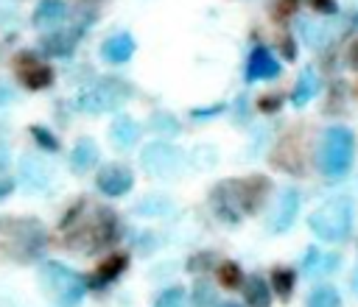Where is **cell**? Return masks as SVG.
<instances>
[{
	"label": "cell",
	"instance_id": "6da1fadb",
	"mask_svg": "<svg viewBox=\"0 0 358 307\" xmlns=\"http://www.w3.org/2000/svg\"><path fill=\"white\" fill-rule=\"evenodd\" d=\"M115 240H117V218L109 207H98L95 215L87 223H76L64 237L67 248L87 251V254H92L98 248H106Z\"/></svg>",
	"mask_w": 358,
	"mask_h": 307
},
{
	"label": "cell",
	"instance_id": "7a4b0ae2",
	"mask_svg": "<svg viewBox=\"0 0 358 307\" xmlns=\"http://www.w3.org/2000/svg\"><path fill=\"white\" fill-rule=\"evenodd\" d=\"M3 246L8 257L20 262H31L45 248V229L34 218H14L3 226Z\"/></svg>",
	"mask_w": 358,
	"mask_h": 307
},
{
	"label": "cell",
	"instance_id": "3957f363",
	"mask_svg": "<svg viewBox=\"0 0 358 307\" xmlns=\"http://www.w3.org/2000/svg\"><path fill=\"white\" fill-rule=\"evenodd\" d=\"M308 226L316 237L327 240V243H338L350 234V226H352V204L347 198H330L324 201L310 218H308Z\"/></svg>",
	"mask_w": 358,
	"mask_h": 307
},
{
	"label": "cell",
	"instance_id": "277c9868",
	"mask_svg": "<svg viewBox=\"0 0 358 307\" xmlns=\"http://www.w3.org/2000/svg\"><path fill=\"white\" fill-rule=\"evenodd\" d=\"M355 154V137L344 126H330L322 137V151H319V167L327 176H341L350 170Z\"/></svg>",
	"mask_w": 358,
	"mask_h": 307
},
{
	"label": "cell",
	"instance_id": "5b68a950",
	"mask_svg": "<svg viewBox=\"0 0 358 307\" xmlns=\"http://www.w3.org/2000/svg\"><path fill=\"white\" fill-rule=\"evenodd\" d=\"M39 282H42V290L62 307H73L84 296V282L62 262H45L39 271Z\"/></svg>",
	"mask_w": 358,
	"mask_h": 307
},
{
	"label": "cell",
	"instance_id": "8992f818",
	"mask_svg": "<svg viewBox=\"0 0 358 307\" xmlns=\"http://www.w3.org/2000/svg\"><path fill=\"white\" fill-rule=\"evenodd\" d=\"M143 167L157 179H176L185 170V154L171 142H148L140 154Z\"/></svg>",
	"mask_w": 358,
	"mask_h": 307
},
{
	"label": "cell",
	"instance_id": "52a82bcc",
	"mask_svg": "<svg viewBox=\"0 0 358 307\" xmlns=\"http://www.w3.org/2000/svg\"><path fill=\"white\" fill-rule=\"evenodd\" d=\"M129 95H131L129 84H123L120 78H106V81H101L98 87H92L90 92H84L78 98V109H84V112H109V109H117Z\"/></svg>",
	"mask_w": 358,
	"mask_h": 307
},
{
	"label": "cell",
	"instance_id": "ba28073f",
	"mask_svg": "<svg viewBox=\"0 0 358 307\" xmlns=\"http://www.w3.org/2000/svg\"><path fill=\"white\" fill-rule=\"evenodd\" d=\"M14 67H17L20 81H22L28 89H45V87H50V81H53V70H50L48 64H42L31 50H22V53L17 56V61H14Z\"/></svg>",
	"mask_w": 358,
	"mask_h": 307
},
{
	"label": "cell",
	"instance_id": "9c48e42d",
	"mask_svg": "<svg viewBox=\"0 0 358 307\" xmlns=\"http://www.w3.org/2000/svg\"><path fill=\"white\" fill-rule=\"evenodd\" d=\"M232 187H235L238 207L243 212H257V207H263V201L268 195L271 181L266 176H249V179H241V181H232Z\"/></svg>",
	"mask_w": 358,
	"mask_h": 307
},
{
	"label": "cell",
	"instance_id": "30bf717a",
	"mask_svg": "<svg viewBox=\"0 0 358 307\" xmlns=\"http://www.w3.org/2000/svg\"><path fill=\"white\" fill-rule=\"evenodd\" d=\"M98 190L101 193H106V195H123V193H129L131 190V184H134V173L126 167V165H120V162H112V165H103L101 170H98Z\"/></svg>",
	"mask_w": 358,
	"mask_h": 307
},
{
	"label": "cell",
	"instance_id": "8fae6325",
	"mask_svg": "<svg viewBox=\"0 0 358 307\" xmlns=\"http://www.w3.org/2000/svg\"><path fill=\"white\" fill-rule=\"evenodd\" d=\"M296 212H299V193L296 190H282L277 204H274V212L268 218V232L271 234H282L294 226L296 220Z\"/></svg>",
	"mask_w": 358,
	"mask_h": 307
},
{
	"label": "cell",
	"instance_id": "7c38bea8",
	"mask_svg": "<svg viewBox=\"0 0 358 307\" xmlns=\"http://www.w3.org/2000/svg\"><path fill=\"white\" fill-rule=\"evenodd\" d=\"M280 75V61L266 50V47H255L246 64V78L249 81H268Z\"/></svg>",
	"mask_w": 358,
	"mask_h": 307
},
{
	"label": "cell",
	"instance_id": "4fadbf2b",
	"mask_svg": "<svg viewBox=\"0 0 358 307\" xmlns=\"http://www.w3.org/2000/svg\"><path fill=\"white\" fill-rule=\"evenodd\" d=\"M271 162H274V167H280V170L302 173V167H305V165H302V148H299V142L294 140V134H288V137L277 145Z\"/></svg>",
	"mask_w": 358,
	"mask_h": 307
},
{
	"label": "cell",
	"instance_id": "5bb4252c",
	"mask_svg": "<svg viewBox=\"0 0 358 307\" xmlns=\"http://www.w3.org/2000/svg\"><path fill=\"white\" fill-rule=\"evenodd\" d=\"M210 204H213V209H215V215H218L221 220H227V223H238V212H235V209H241V207H238L232 181L218 184L215 193L210 195Z\"/></svg>",
	"mask_w": 358,
	"mask_h": 307
},
{
	"label": "cell",
	"instance_id": "9a60e30c",
	"mask_svg": "<svg viewBox=\"0 0 358 307\" xmlns=\"http://www.w3.org/2000/svg\"><path fill=\"white\" fill-rule=\"evenodd\" d=\"M338 265V257L336 254H322L319 248H308L305 257H302V274L308 279H316V276H324L330 271H336Z\"/></svg>",
	"mask_w": 358,
	"mask_h": 307
},
{
	"label": "cell",
	"instance_id": "2e32d148",
	"mask_svg": "<svg viewBox=\"0 0 358 307\" xmlns=\"http://www.w3.org/2000/svg\"><path fill=\"white\" fill-rule=\"evenodd\" d=\"M20 179L28 190H45L48 181H50V173L45 167L42 159H34V156H22V165H20Z\"/></svg>",
	"mask_w": 358,
	"mask_h": 307
},
{
	"label": "cell",
	"instance_id": "e0dca14e",
	"mask_svg": "<svg viewBox=\"0 0 358 307\" xmlns=\"http://www.w3.org/2000/svg\"><path fill=\"white\" fill-rule=\"evenodd\" d=\"M131 53H134V39H131L129 33H115V36H109V39L101 45V56H103L106 61H115V64L129 61Z\"/></svg>",
	"mask_w": 358,
	"mask_h": 307
},
{
	"label": "cell",
	"instance_id": "ac0fdd59",
	"mask_svg": "<svg viewBox=\"0 0 358 307\" xmlns=\"http://www.w3.org/2000/svg\"><path fill=\"white\" fill-rule=\"evenodd\" d=\"M109 140L115 148H131L140 140V126L131 117H117L109 126Z\"/></svg>",
	"mask_w": 358,
	"mask_h": 307
},
{
	"label": "cell",
	"instance_id": "d6986e66",
	"mask_svg": "<svg viewBox=\"0 0 358 307\" xmlns=\"http://www.w3.org/2000/svg\"><path fill=\"white\" fill-rule=\"evenodd\" d=\"M243 299L249 307H268L271 304V290H268V282L263 276H249L243 279Z\"/></svg>",
	"mask_w": 358,
	"mask_h": 307
},
{
	"label": "cell",
	"instance_id": "ffe728a7",
	"mask_svg": "<svg viewBox=\"0 0 358 307\" xmlns=\"http://www.w3.org/2000/svg\"><path fill=\"white\" fill-rule=\"evenodd\" d=\"M70 165L76 173H84L90 170L92 165H98V148L92 140H78L76 148H73V156H70Z\"/></svg>",
	"mask_w": 358,
	"mask_h": 307
},
{
	"label": "cell",
	"instance_id": "44dd1931",
	"mask_svg": "<svg viewBox=\"0 0 358 307\" xmlns=\"http://www.w3.org/2000/svg\"><path fill=\"white\" fill-rule=\"evenodd\" d=\"M316 92H319V75L308 67V70H302V75L296 78V87H294V92H291V100H294L296 106H302V103H308L310 98H316Z\"/></svg>",
	"mask_w": 358,
	"mask_h": 307
},
{
	"label": "cell",
	"instance_id": "7402d4cb",
	"mask_svg": "<svg viewBox=\"0 0 358 307\" xmlns=\"http://www.w3.org/2000/svg\"><path fill=\"white\" fill-rule=\"evenodd\" d=\"M126 265H129V257H126V254H112V257H106V260L98 265L92 285H106V282H112L115 276H120V274L126 271Z\"/></svg>",
	"mask_w": 358,
	"mask_h": 307
},
{
	"label": "cell",
	"instance_id": "603a6c76",
	"mask_svg": "<svg viewBox=\"0 0 358 307\" xmlns=\"http://www.w3.org/2000/svg\"><path fill=\"white\" fill-rule=\"evenodd\" d=\"M62 20H64V3H59V0L42 3V6L36 8V14H34V22H36L39 28H53V25L62 22Z\"/></svg>",
	"mask_w": 358,
	"mask_h": 307
},
{
	"label": "cell",
	"instance_id": "cb8c5ba5",
	"mask_svg": "<svg viewBox=\"0 0 358 307\" xmlns=\"http://www.w3.org/2000/svg\"><path fill=\"white\" fill-rule=\"evenodd\" d=\"M171 207H173V201L165 198V195H145V198L137 204V212H140V215H168Z\"/></svg>",
	"mask_w": 358,
	"mask_h": 307
},
{
	"label": "cell",
	"instance_id": "d4e9b609",
	"mask_svg": "<svg viewBox=\"0 0 358 307\" xmlns=\"http://www.w3.org/2000/svg\"><path fill=\"white\" fill-rule=\"evenodd\" d=\"M294 282H296L294 271H288V268H274L271 271V287L280 293V299H288L294 293Z\"/></svg>",
	"mask_w": 358,
	"mask_h": 307
},
{
	"label": "cell",
	"instance_id": "484cf974",
	"mask_svg": "<svg viewBox=\"0 0 358 307\" xmlns=\"http://www.w3.org/2000/svg\"><path fill=\"white\" fill-rule=\"evenodd\" d=\"M308 307H341V299H338V293L330 285H322V287H316L310 293Z\"/></svg>",
	"mask_w": 358,
	"mask_h": 307
},
{
	"label": "cell",
	"instance_id": "4316f807",
	"mask_svg": "<svg viewBox=\"0 0 358 307\" xmlns=\"http://www.w3.org/2000/svg\"><path fill=\"white\" fill-rule=\"evenodd\" d=\"M42 47H45L50 56H67L70 47H73V36H67V33H50V36H45Z\"/></svg>",
	"mask_w": 358,
	"mask_h": 307
},
{
	"label": "cell",
	"instance_id": "83f0119b",
	"mask_svg": "<svg viewBox=\"0 0 358 307\" xmlns=\"http://www.w3.org/2000/svg\"><path fill=\"white\" fill-rule=\"evenodd\" d=\"M218 282H221L224 287L235 290V287L243 285V274H241V268H238L235 262H221V265H218Z\"/></svg>",
	"mask_w": 358,
	"mask_h": 307
},
{
	"label": "cell",
	"instance_id": "f1b7e54d",
	"mask_svg": "<svg viewBox=\"0 0 358 307\" xmlns=\"http://www.w3.org/2000/svg\"><path fill=\"white\" fill-rule=\"evenodd\" d=\"M154 307H187V293L182 287H168L157 296Z\"/></svg>",
	"mask_w": 358,
	"mask_h": 307
},
{
	"label": "cell",
	"instance_id": "f546056e",
	"mask_svg": "<svg viewBox=\"0 0 358 307\" xmlns=\"http://www.w3.org/2000/svg\"><path fill=\"white\" fill-rule=\"evenodd\" d=\"M299 31H302V39H305L310 47H322V45L327 42V28H322V25H316V22H302Z\"/></svg>",
	"mask_w": 358,
	"mask_h": 307
},
{
	"label": "cell",
	"instance_id": "4dcf8cb0",
	"mask_svg": "<svg viewBox=\"0 0 358 307\" xmlns=\"http://www.w3.org/2000/svg\"><path fill=\"white\" fill-rule=\"evenodd\" d=\"M215 304V293L207 282H196L193 293H190V307H213Z\"/></svg>",
	"mask_w": 358,
	"mask_h": 307
},
{
	"label": "cell",
	"instance_id": "1f68e13d",
	"mask_svg": "<svg viewBox=\"0 0 358 307\" xmlns=\"http://www.w3.org/2000/svg\"><path fill=\"white\" fill-rule=\"evenodd\" d=\"M151 128L159 131V134H168V137L179 134V123H176V117H173V114H165V112H157V114L151 117Z\"/></svg>",
	"mask_w": 358,
	"mask_h": 307
},
{
	"label": "cell",
	"instance_id": "d6a6232c",
	"mask_svg": "<svg viewBox=\"0 0 358 307\" xmlns=\"http://www.w3.org/2000/svg\"><path fill=\"white\" fill-rule=\"evenodd\" d=\"M31 137H34L42 148H48V151H59V137L50 134L45 126H31Z\"/></svg>",
	"mask_w": 358,
	"mask_h": 307
},
{
	"label": "cell",
	"instance_id": "836d02e7",
	"mask_svg": "<svg viewBox=\"0 0 358 307\" xmlns=\"http://www.w3.org/2000/svg\"><path fill=\"white\" fill-rule=\"evenodd\" d=\"M210 268H213V254H207V251H201L193 260H187V271H193V274H204Z\"/></svg>",
	"mask_w": 358,
	"mask_h": 307
},
{
	"label": "cell",
	"instance_id": "e575fe53",
	"mask_svg": "<svg viewBox=\"0 0 358 307\" xmlns=\"http://www.w3.org/2000/svg\"><path fill=\"white\" fill-rule=\"evenodd\" d=\"M280 106H282V98H280V95H263V98L257 100V109H260V112H266V114L277 112Z\"/></svg>",
	"mask_w": 358,
	"mask_h": 307
},
{
	"label": "cell",
	"instance_id": "d590c367",
	"mask_svg": "<svg viewBox=\"0 0 358 307\" xmlns=\"http://www.w3.org/2000/svg\"><path fill=\"white\" fill-rule=\"evenodd\" d=\"M296 6H299V0H277L274 11H277V17H291L296 11Z\"/></svg>",
	"mask_w": 358,
	"mask_h": 307
},
{
	"label": "cell",
	"instance_id": "8d00e7d4",
	"mask_svg": "<svg viewBox=\"0 0 358 307\" xmlns=\"http://www.w3.org/2000/svg\"><path fill=\"white\" fill-rule=\"evenodd\" d=\"M316 11H322V14H336V3L333 0H308Z\"/></svg>",
	"mask_w": 358,
	"mask_h": 307
},
{
	"label": "cell",
	"instance_id": "74e56055",
	"mask_svg": "<svg viewBox=\"0 0 358 307\" xmlns=\"http://www.w3.org/2000/svg\"><path fill=\"white\" fill-rule=\"evenodd\" d=\"M347 64L352 67V70H358V39L350 45V50H347Z\"/></svg>",
	"mask_w": 358,
	"mask_h": 307
},
{
	"label": "cell",
	"instance_id": "f35d334b",
	"mask_svg": "<svg viewBox=\"0 0 358 307\" xmlns=\"http://www.w3.org/2000/svg\"><path fill=\"white\" fill-rule=\"evenodd\" d=\"M221 109H224L221 103H218V106H213V109H196V112H193V117H207V114H218Z\"/></svg>",
	"mask_w": 358,
	"mask_h": 307
},
{
	"label": "cell",
	"instance_id": "ab89813d",
	"mask_svg": "<svg viewBox=\"0 0 358 307\" xmlns=\"http://www.w3.org/2000/svg\"><path fill=\"white\" fill-rule=\"evenodd\" d=\"M11 190H14V184H11L8 179H0V198H6Z\"/></svg>",
	"mask_w": 358,
	"mask_h": 307
},
{
	"label": "cell",
	"instance_id": "60d3db41",
	"mask_svg": "<svg viewBox=\"0 0 358 307\" xmlns=\"http://www.w3.org/2000/svg\"><path fill=\"white\" fill-rule=\"evenodd\" d=\"M350 287H352V293L358 296V265L352 268V276H350Z\"/></svg>",
	"mask_w": 358,
	"mask_h": 307
},
{
	"label": "cell",
	"instance_id": "b9f144b4",
	"mask_svg": "<svg viewBox=\"0 0 358 307\" xmlns=\"http://www.w3.org/2000/svg\"><path fill=\"white\" fill-rule=\"evenodd\" d=\"M8 167V154H6V148H0V173Z\"/></svg>",
	"mask_w": 358,
	"mask_h": 307
},
{
	"label": "cell",
	"instance_id": "7bdbcfd3",
	"mask_svg": "<svg viewBox=\"0 0 358 307\" xmlns=\"http://www.w3.org/2000/svg\"><path fill=\"white\" fill-rule=\"evenodd\" d=\"M221 307H241V304H235V301H227V304H221Z\"/></svg>",
	"mask_w": 358,
	"mask_h": 307
}]
</instances>
